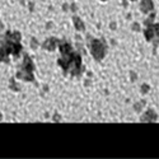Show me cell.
Returning <instances> with one entry per match:
<instances>
[{
  "label": "cell",
  "instance_id": "6",
  "mask_svg": "<svg viewBox=\"0 0 159 159\" xmlns=\"http://www.w3.org/2000/svg\"><path fill=\"white\" fill-rule=\"evenodd\" d=\"M17 78L18 79H22V80H24V82H33L34 80L33 73L25 71V70H22V69L17 73Z\"/></svg>",
  "mask_w": 159,
  "mask_h": 159
},
{
  "label": "cell",
  "instance_id": "24",
  "mask_svg": "<svg viewBox=\"0 0 159 159\" xmlns=\"http://www.w3.org/2000/svg\"><path fill=\"white\" fill-rule=\"evenodd\" d=\"M102 1H106V0H102Z\"/></svg>",
  "mask_w": 159,
  "mask_h": 159
},
{
  "label": "cell",
  "instance_id": "17",
  "mask_svg": "<svg viewBox=\"0 0 159 159\" xmlns=\"http://www.w3.org/2000/svg\"><path fill=\"white\" fill-rule=\"evenodd\" d=\"M132 29L134 31H140V24L139 23H134L132 24Z\"/></svg>",
  "mask_w": 159,
  "mask_h": 159
},
{
  "label": "cell",
  "instance_id": "5",
  "mask_svg": "<svg viewBox=\"0 0 159 159\" xmlns=\"http://www.w3.org/2000/svg\"><path fill=\"white\" fill-rule=\"evenodd\" d=\"M57 43H59V40H57V38L50 37V38H47V40L42 43V49L47 50V51H53V50L56 49Z\"/></svg>",
  "mask_w": 159,
  "mask_h": 159
},
{
  "label": "cell",
  "instance_id": "18",
  "mask_svg": "<svg viewBox=\"0 0 159 159\" xmlns=\"http://www.w3.org/2000/svg\"><path fill=\"white\" fill-rule=\"evenodd\" d=\"M130 74H131V80L135 82V80H136V74H135V73H132V71L130 73Z\"/></svg>",
  "mask_w": 159,
  "mask_h": 159
},
{
  "label": "cell",
  "instance_id": "1",
  "mask_svg": "<svg viewBox=\"0 0 159 159\" xmlns=\"http://www.w3.org/2000/svg\"><path fill=\"white\" fill-rule=\"evenodd\" d=\"M59 50L61 52V59L57 60V64L62 68L64 73H70L71 76L80 75L82 73V56L71 49L70 43L61 41L59 45Z\"/></svg>",
  "mask_w": 159,
  "mask_h": 159
},
{
  "label": "cell",
  "instance_id": "12",
  "mask_svg": "<svg viewBox=\"0 0 159 159\" xmlns=\"http://www.w3.org/2000/svg\"><path fill=\"white\" fill-rule=\"evenodd\" d=\"M144 104H145L144 101H141L140 103H135V104H134V110H135L136 112H140V111L143 110V106H144Z\"/></svg>",
  "mask_w": 159,
  "mask_h": 159
},
{
  "label": "cell",
  "instance_id": "13",
  "mask_svg": "<svg viewBox=\"0 0 159 159\" xmlns=\"http://www.w3.org/2000/svg\"><path fill=\"white\" fill-rule=\"evenodd\" d=\"M10 89H12V90H14V92H18L19 90V87L15 84V80L13 78L10 79Z\"/></svg>",
  "mask_w": 159,
  "mask_h": 159
},
{
  "label": "cell",
  "instance_id": "10",
  "mask_svg": "<svg viewBox=\"0 0 159 159\" xmlns=\"http://www.w3.org/2000/svg\"><path fill=\"white\" fill-rule=\"evenodd\" d=\"M73 22H74V25L78 31H84V23L82 22L80 18H78L76 15H74V17H73Z\"/></svg>",
  "mask_w": 159,
  "mask_h": 159
},
{
  "label": "cell",
  "instance_id": "23",
  "mask_svg": "<svg viewBox=\"0 0 159 159\" xmlns=\"http://www.w3.org/2000/svg\"><path fill=\"white\" fill-rule=\"evenodd\" d=\"M0 121H1V113H0Z\"/></svg>",
  "mask_w": 159,
  "mask_h": 159
},
{
  "label": "cell",
  "instance_id": "25",
  "mask_svg": "<svg viewBox=\"0 0 159 159\" xmlns=\"http://www.w3.org/2000/svg\"><path fill=\"white\" fill-rule=\"evenodd\" d=\"M131 1H135V0H131Z\"/></svg>",
  "mask_w": 159,
  "mask_h": 159
},
{
  "label": "cell",
  "instance_id": "14",
  "mask_svg": "<svg viewBox=\"0 0 159 159\" xmlns=\"http://www.w3.org/2000/svg\"><path fill=\"white\" fill-rule=\"evenodd\" d=\"M31 47L33 50H36L38 47V41L36 40V38H32V40H31Z\"/></svg>",
  "mask_w": 159,
  "mask_h": 159
},
{
  "label": "cell",
  "instance_id": "22",
  "mask_svg": "<svg viewBox=\"0 0 159 159\" xmlns=\"http://www.w3.org/2000/svg\"><path fill=\"white\" fill-rule=\"evenodd\" d=\"M3 28H4V24H3L1 22H0V31H3Z\"/></svg>",
  "mask_w": 159,
  "mask_h": 159
},
{
  "label": "cell",
  "instance_id": "3",
  "mask_svg": "<svg viewBox=\"0 0 159 159\" xmlns=\"http://www.w3.org/2000/svg\"><path fill=\"white\" fill-rule=\"evenodd\" d=\"M90 52L93 57L97 61H101L104 56H106V52H107V47L102 41L99 40H93L90 43Z\"/></svg>",
  "mask_w": 159,
  "mask_h": 159
},
{
  "label": "cell",
  "instance_id": "11",
  "mask_svg": "<svg viewBox=\"0 0 159 159\" xmlns=\"http://www.w3.org/2000/svg\"><path fill=\"white\" fill-rule=\"evenodd\" d=\"M0 62H9V53L3 46H0Z\"/></svg>",
  "mask_w": 159,
  "mask_h": 159
},
{
  "label": "cell",
  "instance_id": "16",
  "mask_svg": "<svg viewBox=\"0 0 159 159\" xmlns=\"http://www.w3.org/2000/svg\"><path fill=\"white\" fill-rule=\"evenodd\" d=\"M149 89H150V88H149V85L148 84H143L141 85V92H143V93H148V92H149Z\"/></svg>",
  "mask_w": 159,
  "mask_h": 159
},
{
  "label": "cell",
  "instance_id": "7",
  "mask_svg": "<svg viewBox=\"0 0 159 159\" xmlns=\"http://www.w3.org/2000/svg\"><path fill=\"white\" fill-rule=\"evenodd\" d=\"M140 9H141V12L145 13V14H148L149 12H153V9H154L153 0H141V3H140Z\"/></svg>",
  "mask_w": 159,
  "mask_h": 159
},
{
  "label": "cell",
  "instance_id": "2",
  "mask_svg": "<svg viewBox=\"0 0 159 159\" xmlns=\"http://www.w3.org/2000/svg\"><path fill=\"white\" fill-rule=\"evenodd\" d=\"M0 43H1V46L4 47L9 55H13L14 57H18L22 51L21 33L18 31L15 32L8 31L4 36L0 37Z\"/></svg>",
  "mask_w": 159,
  "mask_h": 159
},
{
  "label": "cell",
  "instance_id": "21",
  "mask_svg": "<svg viewBox=\"0 0 159 159\" xmlns=\"http://www.w3.org/2000/svg\"><path fill=\"white\" fill-rule=\"evenodd\" d=\"M71 10H73V12H75V10H76V5H75V4H73V5H71Z\"/></svg>",
  "mask_w": 159,
  "mask_h": 159
},
{
  "label": "cell",
  "instance_id": "15",
  "mask_svg": "<svg viewBox=\"0 0 159 159\" xmlns=\"http://www.w3.org/2000/svg\"><path fill=\"white\" fill-rule=\"evenodd\" d=\"M154 17H155V15H154V14H151L150 17H149V19H146V21H145V24H146V25L153 24V21H154Z\"/></svg>",
  "mask_w": 159,
  "mask_h": 159
},
{
  "label": "cell",
  "instance_id": "20",
  "mask_svg": "<svg viewBox=\"0 0 159 159\" xmlns=\"http://www.w3.org/2000/svg\"><path fill=\"white\" fill-rule=\"evenodd\" d=\"M68 8H69V6H68V4H64V5H62V9H64V10H65V12L68 10Z\"/></svg>",
  "mask_w": 159,
  "mask_h": 159
},
{
  "label": "cell",
  "instance_id": "19",
  "mask_svg": "<svg viewBox=\"0 0 159 159\" xmlns=\"http://www.w3.org/2000/svg\"><path fill=\"white\" fill-rule=\"evenodd\" d=\"M53 121H60V116H59V114H55V116H53Z\"/></svg>",
  "mask_w": 159,
  "mask_h": 159
},
{
  "label": "cell",
  "instance_id": "4",
  "mask_svg": "<svg viewBox=\"0 0 159 159\" xmlns=\"http://www.w3.org/2000/svg\"><path fill=\"white\" fill-rule=\"evenodd\" d=\"M145 38L146 41H153V38H159V24H149L148 28L145 29Z\"/></svg>",
  "mask_w": 159,
  "mask_h": 159
},
{
  "label": "cell",
  "instance_id": "8",
  "mask_svg": "<svg viewBox=\"0 0 159 159\" xmlns=\"http://www.w3.org/2000/svg\"><path fill=\"white\" fill-rule=\"evenodd\" d=\"M157 119H158L157 113L153 110H149V111H146V113L141 117V122H154V121H157Z\"/></svg>",
  "mask_w": 159,
  "mask_h": 159
},
{
  "label": "cell",
  "instance_id": "9",
  "mask_svg": "<svg viewBox=\"0 0 159 159\" xmlns=\"http://www.w3.org/2000/svg\"><path fill=\"white\" fill-rule=\"evenodd\" d=\"M22 70H25V71H31L33 73L34 70V65L32 62L31 57L28 55H24V60H23V65H22Z\"/></svg>",
  "mask_w": 159,
  "mask_h": 159
}]
</instances>
